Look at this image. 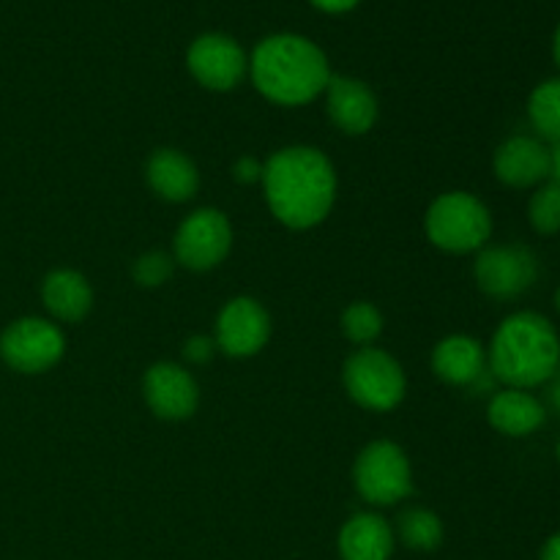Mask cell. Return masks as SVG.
I'll use <instances>...</instances> for the list:
<instances>
[{
	"mask_svg": "<svg viewBox=\"0 0 560 560\" xmlns=\"http://www.w3.org/2000/svg\"><path fill=\"white\" fill-rule=\"evenodd\" d=\"M271 337V317L255 299H233L224 304L217 320V348L233 359H249L260 353Z\"/></svg>",
	"mask_w": 560,
	"mask_h": 560,
	"instance_id": "cell-11",
	"label": "cell"
},
{
	"mask_svg": "<svg viewBox=\"0 0 560 560\" xmlns=\"http://www.w3.org/2000/svg\"><path fill=\"white\" fill-rule=\"evenodd\" d=\"M142 394H145V402L159 419L167 421H180L189 419L197 410L200 402V388L197 381L191 377V372H186L184 366L170 364H153L151 370L142 377Z\"/></svg>",
	"mask_w": 560,
	"mask_h": 560,
	"instance_id": "cell-12",
	"label": "cell"
},
{
	"mask_svg": "<svg viewBox=\"0 0 560 560\" xmlns=\"http://www.w3.org/2000/svg\"><path fill=\"white\" fill-rule=\"evenodd\" d=\"M550 180L560 186V142L550 148Z\"/></svg>",
	"mask_w": 560,
	"mask_h": 560,
	"instance_id": "cell-30",
	"label": "cell"
},
{
	"mask_svg": "<svg viewBox=\"0 0 560 560\" xmlns=\"http://www.w3.org/2000/svg\"><path fill=\"white\" fill-rule=\"evenodd\" d=\"M42 301L52 317L63 323H77L91 312L93 290L80 271L58 268L44 279Z\"/></svg>",
	"mask_w": 560,
	"mask_h": 560,
	"instance_id": "cell-19",
	"label": "cell"
},
{
	"mask_svg": "<svg viewBox=\"0 0 560 560\" xmlns=\"http://www.w3.org/2000/svg\"><path fill=\"white\" fill-rule=\"evenodd\" d=\"M233 246L230 219L217 208H200L180 222L173 244V260L191 271L217 268Z\"/></svg>",
	"mask_w": 560,
	"mask_h": 560,
	"instance_id": "cell-9",
	"label": "cell"
},
{
	"mask_svg": "<svg viewBox=\"0 0 560 560\" xmlns=\"http://www.w3.org/2000/svg\"><path fill=\"white\" fill-rule=\"evenodd\" d=\"M492 167H495L498 178L514 189L539 186L550 180V145L539 137H509L495 151Z\"/></svg>",
	"mask_w": 560,
	"mask_h": 560,
	"instance_id": "cell-13",
	"label": "cell"
},
{
	"mask_svg": "<svg viewBox=\"0 0 560 560\" xmlns=\"http://www.w3.org/2000/svg\"><path fill=\"white\" fill-rule=\"evenodd\" d=\"M432 370L452 386H474L487 370L485 345L465 334L446 337L443 342H438L435 353H432Z\"/></svg>",
	"mask_w": 560,
	"mask_h": 560,
	"instance_id": "cell-17",
	"label": "cell"
},
{
	"mask_svg": "<svg viewBox=\"0 0 560 560\" xmlns=\"http://www.w3.org/2000/svg\"><path fill=\"white\" fill-rule=\"evenodd\" d=\"M556 310L560 312V288H558V293H556Z\"/></svg>",
	"mask_w": 560,
	"mask_h": 560,
	"instance_id": "cell-32",
	"label": "cell"
},
{
	"mask_svg": "<svg viewBox=\"0 0 560 560\" xmlns=\"http://www.w3.org/2000/svg\"><path fill=\"white\" fill-rule=\"evenodd\" d=\"M66 337L55 323L42 317H22L14 320L0 337V355L5 364L25 375L47 372L63 359Z\"/></svg>",
	"mask_w": 560,
	"mask_h": 560,
	"instance_id": "cell-7",
	"label": "cell"
},
{
	"mask_svg": "<svg viewBox=\"0 0 560 560\" xmlns=\"http://www.w3.org/2000/svg\"><path fill=\"white\" fill-rule=\"evenodd\" d=\"M427 238L443 252L468 255L485 249L492 235L490 208L470 191H446L424 217Z\"/></svg>",
	"mask_w": 560,
	"mask_h": 560,
	"instance_id": "cell-4",
	"label": "cell"
},
{
	"mask_svg": "<svg viewBox=\"0 0 560 560\" xmlns=\"http://www.w3.org/2000/svg\"><path fill=\"white\" fill-rule=\"evenodd\" d=\"M186 66L208 91H230L249 71V58L235 38L224 33H202L186 52Z\"/></svg>",
	"mask_w": 560,
	"mask_h": 560,
	"instance_id": "cell-10",
	"label": "cell"
},
{
	"mask_svg": "<svg viewBox=\"0 0 560 560\" xmlns=\"http://www.w3.org/2000/svg\"><path fill=\"white\" fill-rule=\"evenodd\" d=\"M528 115L539 140L558 145L560 142V77L545 80L534 88L528 98Z\"/></svg>",
	"mask_w": 560,
	"mask_h": 560,
	"instance_id": "cell-20",
	"label": "cell"
},
{
	"mask_svg": "<svg viewBox=\"0 0 560 560\" xmlns=\"http://www.w3.org/2000/svg\"><path fill=\"white\" fill-rule=\"evenodd\" d=\"M552 55H556V63L560 66V25L556 31V38H552Z\"/></svg>",
	"mask_w": 560,
	"mask_h": 560,
	"instance_id": "cell-31",
	"label": "cell"
},
{
	"mask_svg": "<svg viewBox=\"0 0 560 560\" xmlns=\"http://www.w3.org/2000/svg\"><path fill=\"white\" fill-rule=\"evenodd\" d=\"M337 547L342 560H392L394 530L381 514H355L339 530Z\"/></svg>",
	"mask_w": 560,
	"mask_h": 560,
	"instance_id": "cell-16",
	"label": "cell"
},
{
	"mask_svg": "<svg viewBox=\"0 0 560 560\" xmlns=\"http://www.w3.org/2000/svg\"><path fill=\"white\" fill-rule=\"evenodd\" d=\"M560 364V337L539 312H514L498 326L487 366L506 388L545 386Z\"/></svg>",
	"mask_w": 560,
	"mask_h": 560,
	"instance_id": "cell-3",
	"label": "cell"
},
{
	"mask_svg": "<svg viewBox=\"0 0 560 560\" xmlns=\"http://www.w3.org/2000/svg\"><path fill=\"white\" fill-rule=\"evenodd\" d=\"M249 74L262 96L284 107L312 102L331 80L326 52L295 33L262 38L249 58Z\"/></svg>",
	"mask_w": 560,
	"mask_h": 560,
	"instance_id": "cell-2",
	"label": "cell"
},
{
	"mask_svg": "<svg viewBox=\"0 0 560 560\" xmlns=\"http://www.w3.org/2000/svg\"><path fill=\"white\" fill-rule=\"evenodd\" d=\"M312 3L323 11H348V9H353L359 0H312Z\"/></svg>",
	"mask_w": 560,
	"mask_h": 560,
	"instance_id": "cell-28",
	"label": "cell"
},
{
	"mask_svg": "<svg viewBox=\"0 0 560 560\" xmlns=\"http://www.w3.org/2000/svg\"><path fill=\"white\" fill-rule=\"evenodd\" d=\"M474 273L481 293L498 301H512L534 288L536 277H539V262L528 246H487L476 257Z\"/></svg>",
	"mask_w": 560,
	"mask_h": 560,
	"instance_id": "cell-8",
	"label": "cell"
},
{
	"mask_svg": "<svg viewBox=\"0 0 560 560\" xmlns=\"http://www.w3.org/2000/svg\"><path fill=\"white\" fill-rule=\"evenodd\" d=\"M342 331L353 345L370 348L383 331L381 310H377L375 304H370V301H355V304H350L348 310H345Z\"/></svg>",
	"mask_w": 560,
	"mask_h": 560,
	"instance_id": "cell-22",
	"label": "cell"
},
{
	"mask_svg": "<svg viewBox=\"0 0 560 560\" xmlns=\"http://www.w3.org/2000/svg\"><path fill=\"white\" fill-rule=\"evenodd\" d=\"M539 560H560V534L550 536V539L545 541Z\"/></svg>",
	"mask_w": 560,
	"mask_h": 560,
	"instance_id": "cell-29",
	"label": "cell"
},
{
	"mask_svg": "<svg viewBox=\"0 0 560 560\" xmlns=\"http://www.w3.org/2000/svg\"><path fill=\"white\" fill-rule=\"evenodd\" d=\"M397 534L405 547L419 552H432L443 545V523L430 509H408L399 514Z\"/></svg>",
	"mask_w": 560,
	"mask_h": 560,
	"instance_id": "cell-21",
	"label": "cell"
},
{
	"mask_svg": "<svg viewBox=\"0 0 560 560\" xmlns=\"http://www.w3.org/2000/svg\"><path fill=\"white\" fill-rule=\"evenodd\" d=\"M328 115L345 135H366L377 120V98L366 82L353 77H331L326 85Z\"/></svg>",
	"mask_w": 560,
	"mask_h": 560,
	"instance_id": "cell-14",
	"label": "cell"
},
{
	"mask_svg": "<svg viewBox=\"0 0 560 560\" xmlns=\"http://www.w3.org/2000/svg\"><path fill=\"white\" fill-rule=\"evenodd\" d=\"M342 381L353 402L366 410H394L405 399V372L397 361L377 348H361L348 359Z\"/></svg>",
	"mask_w": 560,
	"mask_h": 560,
	"instance_id": "cell-5",
	"label": "cell"
},
{
	"mask_svg": "<svg viewBox=\"0 0 560 560\" xmlns=\"http://www.w3.org/2000/svg\"><path fill=\"white\" fill-rule=\"evenodd\" d=\"M233 175L241 184H257V180H262V162H257L255 156H241L235 162Z\"/></svg>",
	"mask_w": 560,
	"mask_h": 560,
	"instance_id": "cell-26",
	"label": "cell"
},
{
	"mask_svg": "<svg viewBox=\"0 0 560 560\" xmlns=\"http://www.w3.org/2000/svg\"><path fill=\"white\" fill-rule=\"evenodd\" d=\"M145 178L151 189L167 202L191 200L197 195V186H200V173H197L195 162L175 148H159L148 159Z\"/></svg>",
	"mask_w": 560,
	"mask_h": 560,
	"instance_id": "cell-15",
	"label": "cell"
},
{
	"mask_svg": "<svg viewBox=\"0 0 560 560\" xmlns=\"http://www.w3.org/2000/svg\"><path fill=\"white\" fill-rule=\"evenodd\" d=\"M262 189L273 217L293 230H310L328 217L337 173L317 148H282L262 164Z\"/></svg>",
	"mask_w": 560,
	"mask_h": 560,
	"instance_id": "cell-1",
	"label": "cell"
},
{
	"mask_svg": "<svg viewBox=\"0 0 560 560\" xmlns=\"http://www.w3.org/2000/svg\"><path fill=\"white\" fill-rule=\"evenodd\" d=\"M528 219L541 235L560 233V186L547 180L534 191L528 202Z\"/></svg>",
	"mask_w": 560,
	"mask_h": 560,
	"instance_id": "cell-23",
	"label": "cell"
},
{
	"mask_svg": "<svg viewBox=\"0 0 560 560\" xmlns=\"http://www.w3.org/2000/svg\"><path fill=\"white\" fill-rule=\"evenodd\" d=\"M545 405L525 388H503L495 392L487 408V419L498 432L509 438L534 435L545 424Z\"/></svg>",
	"mask_w": 560,
	"mask_h": 560,
	"instance_id": "cell-18",
	"label": "cell"
},
{
	"mask_svg": "<svg viewBox=\"0 0 560 560\" xmlns=\"http://www.w3.org/2000/svg\"><path fill=\"white\" fill-rule=\"evenodd\" d=\"M131 273H135V282L140 288H159L173 273V257L167 252H145V255L137 257Z\"/></svg>",
	"mask_w": 560,
	"mask_h": 560,
	"instance_id": "cell-24",
	"label": "cell"
},
{
	"mask_svg": "<svg viewBox=\"0 0 560 560\" xmlns=\"http://www.w3.org/2000/svg\"><path fill=\"white\" fill-rule=\"evenodd\" d=\"M545 386H547V402H550V408L560 416V364Z\"/></svg>",
	"mask_w": 560,
	"mask_h": 560,
	"instance_id": "cell-27",
	"label": "cell"
},
{
	"mask_svg": "<svg viewBox=\"0 0 560 560\" xmlns=\"http://www.w3.org/2000/svg\"><path fill=\"white\" fill-rule=\"evenodd\" d=\"M556 457H558V463H560V441H558V448H556Z\"/></svg>",
	"mask_w": 560,
	"mask_h": 560,
	"instance_id": "cell-33",
	"label": "cell"
},
{
	"mask_svg": "<svg viewBox=\"0 0 560 560\" xmlns=\"http://www.w3.org/2000/svg\"><path fill=\"white\" fill-rule=\"evenodd\" d=\"M355 490L372 506H392L413 492L410 463L392 441H375L355 459Z\"/></svg>",
	"mask_w": 560,
	"mask_h": 560,
	"instance_id": "cell-6",
	"label": "cell"
},
{
	"mask_svg": "<svg viewBox=\"0 0 560 560\" xmlns=\"http://www.w3.org/2000/svg\"><path fill=\"white\" fill-rule=\"evenodd\" d=\"M213 350H217V342L211 337H191L184 345V359L189 364H206V361H211Z\"/></svg>",
	"mask_w": 560,
	"mask_h": 560,
	"instance_id": "cell-25",
	"label": "cell"
}]
</instances>
